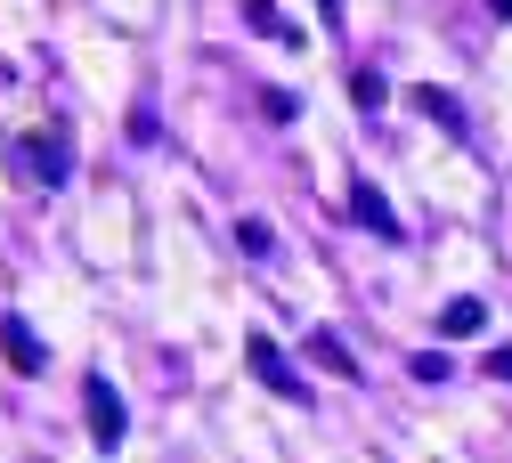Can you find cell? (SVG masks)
<instances>
[{"instance_id":"6da1fadb","label":"cell","mask_w":512,"mask_h":463,"mask_svg":"<svg viewBox=\"0 0 512 463\" xmlns=\"http://www.w3.org/2000/svg\"><path fill=\"white\" fill-rule=\"evenodd\" d=\"M82 415H90V447L114 455L122 439H131V407H122V390L106 374H82Z\"/></svg>"},{"instance_id":"7a4b0ae2","label":"cell","mask_w":512,"mask_h":463,"mask_svg":"<svg viewBox=\"0 0 512 463\" xmlns=\"http://www.w3.org/2000/svg\"><path fill=\"white\" fill-rule=\"evenodd\" d=\"M9 163L33 179V187H57L74 171V155H66V130H33V139H9Z\"/></svg>"},{"instance_id":"3957f363","label":"cell","mask_w":512,"mask_h":463,"mask_svg":"<svg viewBox=\"0 0 512 463\" xmlns=\"http://www.w3.org/2000/svg\"><path fill=\"white\" fill-rule=\"evenodd\" d=\"M244 366H252V374H261V382H269V390H277V399H293V407H301V399H309V382H301V374H293V358H285V350H277V342H269V334H252V342H244Z\"/></svg>"},{"instance_id":"277c9868","label":"cell","mask_w":512,"mask_h":463,"mask_svg":"<svg viewBox=\"0 0 512 463\" xmlns=\"http://www.w3.org/2000/svg\"><path fill=\"white\" fill-rule=\"evenodd\" d=\"M350 220H358L366 236H382V244H399V236H407V228H399V212H391V195H382L366 171L350 179Z\"/></svg>"},{"instance_id":"5b68a950","label":"cell","mask_w":512,"mask_h":463,"mask_svg":"<svg viewBox=\"0 0 512 463\" xmlns=\"http://www.w3.org/2000/svg\"><path fill=\"white\" fill-rule=\"evenodd\" d=\"M0 350L17 358V374H41V366H49V350L33 342V325H25V317H0Z\"/></svg>"},{"instance_id":"8992f818","label":"cell","mask_w":512,"mask_h":463,"mask_svg":"<svg viewBox=\"0 0 512 463\" xmlns=\"http://www.w3.org/2000/svg\"><path fill=\"white\" fill-rule=\"evenodd\" d=\"M480 325H488V309H480L472 293H464V301H447V309H439V334H447V342H472V334H480Z\"/></svg>"},{"instance_id":"52a82bcc","label":"cell","mask_w":512,"mask_h":463,"mask_svg":"<svg viewBox=\"0 0 512 463\" xmlns=\"http://www.w3.org/2000/svg\"><path fill=\"white\" fill-rule=\"evenodd\" d=\"M309 358H317V366H334L342 382H358V358H350V342H342V334H309Z\"/></svg>"},{"instance_id":"ba28073f","label":"cell","mask_w":512,"mask_h":463,"mask_svg":"<svg viewBox=\"0 0 512 463\" xmlns=\"http://www.w3.org/2000/svg\"><path fill=\"white\" fill-rule=\"evenodd\" d=\"M415 106H423V114H431L439 130H464V106H456V98H447V90H431V82L415 90Z\"/></svg>"},{"instance_id":"9c48e42d","label":"cell","mask_w":512,"mask_h":463,"mask_svg":"<svg viewBox=\"0 0 512 463\" xmlns=\"http://www.w3.org/2000/svg\"><path fill=\"white\" fill-rule=\"evenodd\" d=\"M244 17H252V25H261L269 41H285V49H301V33H293V25H285V17L269 9V0H244Z\"/></svg>"},{"instance_id":"30bf717a","label":"cell","mask_w":512,"mask_h":463,"mask_svg":"<svg viewBox=\"0 0 512 463\" xmlns=\"http://www.w3.org/2000/svg\"><path fill=\"white\" fill-rule=\"evenodd\" d=\"M236 244H244L252 260H269V252H277V236H269V220H236Z\"/></svg>"},{"instance_id":"8fae6325","label":"cell","mask_w":512,"mask_h":463,"mask_svg":"<svg viewBox=\"0 0 512 463\" xmlns=\"http://www.w3.org/2000/svg\"><path fill=\"white\" fill-rule=\"evenodd\" d=\"M350 98H358V106H366V114H374V106H382V98H391V82H382V74H350Z\"/></svg>"},{"instance_id":"7c38bea8","label":"cell","mask_w":512,"mask_h":463,"mask_svg":"<svg viewBox=\"0 0 512 463\" xmlns=\"http://www.w3.org/2000/svg\"><path fill=\"white\" fill-rule=\"evenodd\" d=\"M261 114H269V122H293L301 98H293V90H261Z\"/></svg>"},{"instance_id":"4fadbf2b","label":"cell","mask_w":512,"mask_h":463,"mask_svg":"<svg viewBox=\"0 0 512 463\" xmlns=\"http://www.w3.org/2000/svg\"><path fill=\"white\" fill-rule=\"evenodd\" d=\"M488 374H496V382H512V350H488Z\"/></svg>"},{"instance_id":"5bb4252c","label":"cell","mask_w":512,"mask_h":463,"mask_svg":"<svg viewBox=\"0 0 512 463\" xmlns=\"http://www.w3.org/2000/svg\"><path fill=\"white\" fill-rule=\"evenodd\" d=\"M488 9H496V17H512V0H488Z\"/></svg>"}]
</instances>
